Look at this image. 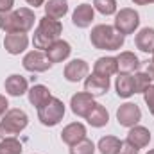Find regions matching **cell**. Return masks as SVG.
Listing matches in <instances>:
<instances>
[{"mask_svg": "<svg viewBox=\"0 0 154 154\" xmlns=\"http://www.w3.org/2000/svg\"><path fill=\"white\" fill-rule=\"evenodd\" d=\"M34 11L29 7H20L16 11L0 13V29L4 32H29L34 27Z\"/></svg>", "mask_w": 154, "mask_h": 154, "instance_id": "1", "label": "cell"}, {"mask_svg": "<svg viewBox=\"0 0 154 154\" xmlns=\"http://www.w3.org/2000/svg\"><path fill=\"white\" fill-rule=\"evenodd\" d=\"M90 41L97 50H120L125 43V36L120 34L113 25H95L91 29Z\"/></svg>", "mask_w": 154, "mask_h": 154, "instance_id": "2", "label": "cell"}, {"mask_svg": "<svg viewBox=\"0 0 154 154\" xmlns=\"http://www.w3.org/2000/svg\"><path fill=\"white\" fill-rule=\"evenodd\" d=\"M63 32V25L59 20L43 16L39 18V23L34 31V38H32V45L38 50H47L56 39H59V34Z\"/></svg>", "mask_w": 154, "mask_h": 154, "instance_id": "3", "label": "cell"}, {"mask_svg": "<svg viewBox=\"0 0 154 154\" xmlns=\"http://www.w3.org/2000/svg\"><path fill=\"white\" fill-rule=\"evenodd\" d=\"M29 124V116L23 109H9L0 120V136L2 138H9V136H16L20 134Z\"/></svg>", "mask_w": 154, "mask_h": 154, "instance_id": "4", "label": "cell"}, {"mask_svg": "<svg viewBox=\"0 0 154 154\" xmlns=\"http://www.w3.org/2000/svg\"><path fill=\"white\" fill-rule=\"evenodd\" d=\"M63 116H65V104L57 97H50L41 108H38V120L47 127L57 125L63 120Z\"/></svg>", "mask_w": 154, "mask_h": 154, "instance_id": "5", "label": "cell"}, {"mask_svg": "<svg viewBox=\"0 0 154 154\" xmlns=\"http://www.w3.org/2000/svg\"><path fill=\"white\" fill-rule=\"evenodd\" d=\"M113 27L124 36L133 34L140 27V14L131 7H124L115 14V25Z\"/></svg>", "mask_w": 154, "mask_h": 154, "instance_id": "6", "label": "cell"}, {"mask_svg": "<svg viewBox=\"0 0 154 154\" xmlns=\"http://www.w3.org/2000/svg\"><path fill=\"white\" fill-rule=\"evenodd\" d=\"M23 68L27 72H32V74H39V72H47L52 63L48 61L47 54L41 52V50H31L23 56V61H22Z\"/></svg>", "mask_w": 154, "mask_h": 154, "instance_id": "7", "label": "cell"}, {"mask_svg": "<svg viewBox=\"0 0 154 154\" xmlns=\"http://www.w3.org/2000/svg\"><path fill=\"white\" fill-rule=\"evenodd\" d=\"M116 120L122 127H133L142 120V111L136 104L125 102L116 109Z\"/></svg>", "mask_w": 154, "mask_h": 154, "instance_id": "8", "label": "cell"}, {"mask_svg": "<svg viewBox=\"0 0 154 154\" xmlns=\"http://www.w3.org/2000/svg\"><path fill=\"white\" fill-rule=\"evenodd\" d=\"M93 106H95L93 95H90L86 91H79L75 95H72V99H70V108H72L74 115L82 116V118H86V115L91 111Z\"/></svg>", "mask_w": 154, "mask_h": 154, "instance_id": "9", "label": "cell"}, {"mask_svg": "<svg viewBox=\"0 0 154 154\" xmlns=\"http://www.w3.org/2000/svg\"><path fill=\"white\" fill-rule=\"evenodd\" d=\"M88 72H90V66L84 59H72L70 63H66L63 74L68 82H79L88 77Z\"/></svg>", "mask_w": 154, "mask_h": 154, "instance_id": "10", "label": "cell"}, {"mask_svg": "<svg viewBox=\"0 0 154 154\" xmlns=\"http://www.w3.org/2000/svg\"><path fill=\"white\" fill-rule=\"evenodd\" d=\"M109 90V77H102L97 74H91L84 79V91L93 97H102Z\"/></svg>", "mask_w": 154, "mask_h": 154, "instance_id": "11", "label": "cell"}, {"mask_svg": "<svg viewBox=\"0 0 154 154\" xmlns=\"http://www.w3.org/2000/svg\"><path fill=\"white\" fill-rule=\"evenodd\" d=\"M29 45V38L25 32H9L4 38V48L11 54V56H18L22 54Z\"/></svg>", "mask_w": 154, "mask_h": 154, "instance_id": "12", "label": "cell"}, {"mask_svg": "<svg viewBox=\"0 0 154 154\" xmlns=\"http://www.w3.org/2000/svg\"><path fill=\"white\" fill-rule=\"evenodd\" d=\"M45 54H47V57H48V61L54 65V63H61V61H65L70 54H72V47H70V43L68 41H65V39H56L47 50H45Z\"/></svg>", "mask_w": 154, "mask_h": 154, "instance_id": "13", "label": "cell"}, {"mask_svg": "<svg viewBox=\"0 0 154 154\" xmlns=\"http://www.w3.org/2000/svg\"><path fill=\"white\" fill-rule=\"evenodd\" d=\"M93 18H95V9H93V5H91V4H81V5L75 7V11H74V14H72V23H74L75 27H79V29H86V27L91 25Z\"/></svg>", "mask_w": 154, "mask_h": 154, "instance_id": "14", "label": "cell"}, {"mask_svg": "<svg viewBox=\"0 0 154 154\" xmlns=\"http://www.w3.org/2000/svg\"><path fill=\"white\" fill-rule=\"evenodd\" d=\"M125 142H129L133 147H136L140 151V149H143V147L149 145V142H151V131L147 127H143V125H133V127H129Z\"/></svg>", "mask_w": 154, "mask_h": 154, "instance_id": "15", "label": "cell"}, {"mask_svg": "<svg viewBox=\"0 0 154 154\" xmlns=\"http://www.w3.org/2000/svg\"><path fill=\"white\" fill-rule=\"evenodd\" d=\"M86 138V127L81 124V122H72L68 124L63 131H61V140L66 143V145H75L81 140Z\"/></svg>", "mask_w": 154, "mask_h": 154, "instance_id": "16", "label": "cell"}, {"mask_svg": "<svg viewBox=\"0 0 154 154\" xmlns=\"http://www.w3.org/2000/svg\"><path fill=\"white\" fill-rule=\"evenodd\" d=\"M5 86V91L11 95V97H22L23 93L29 91V84H27V79L20 74H13L5 79L4 82Z\"/></svg>", "mask_w": 154, "mask_h": 154, "instance_id": "17", "label": "cell"}, {"mask_svg": "<svg viewBox=\"0 0 154 154\" xmlns=\"http://www.w3.org/2000/svg\"><path fill=\"white\" fill-rule=\"evenodd\" d=\"M116 65H118V74H133L140 68V59L136 57L134 52H120L116 56Z\"/></svg>", "mask_w": 154, "mask_h": 154, "instance_id": "18", "label": "cell"}, {"mask_svg": "<svg viewBox=\"0 0 154 154\" xmlns=\"http://www.w3.org/2000/svg\"><path fill=\"white\" fill-rule=\"evenodd\" d=\"M134 45L138 50L149 54L154 52V29L152 27H143L136 36H134Z\"/></svg>", "mask_w": 154, "mask_h": 154, "instance_id": "19", "label": "cell"}, {"mask_svg": "<svg viewBox=\"0 0 154 154\" xmlns=\"http://www.w3.org/2000/svg\"><path fill=\"white\" fill-rule=\"evenodd\" d=\"M118 72V65H116V57H99L93 65V74L102 77H111Z\"/></svg>", "mask_w": 154, "mask_h": 154, "instance_id": "20", "label": "cell"}, {"mask_svg": "<svg viewBox=\"0 0 154 154\" xmlns=\"http://www.w3.org/2000/svg\"><path fill=\"white\" fill-rule=\"evenodd\" d=\"M86 120H88V124L91 127H104L109 122V113H108V109L102 104L95 102V106L91 108V111L86 115Z\"/></svg>", "mask_w": 154, "mask_h": 154, "instance_id": "21", "label": "cell"}, {"mask_svg": "<svg viewBox=\"0 0 154 154\" xmlns=\"http://www.w3.org/2000/svg\"><path fill=\"white\" fill-rule=\"evenodd\" d=\"M115 88H116V95H118L120 99H129L131 95H134L133 75H131V74H118Z\"/></svg>", "mask_w": 154, "mask_h": 154, "instance_id": "22", "label": "cell"}, {"mask_svg": "<svg viewBox=\"0 0 154 154\" xmlns=\"http://www.w3.org/2000/svg\"><path fill=\"white\" fill-rule=\"evenodd\" d=\"M43 7H45V16L54 18V20H61L68 13L66 0H48Z\"/></svg>", "mask_w": 154, "mask_h": 154, "instance_id": "23", "label": "cell"}, {"mask_svg": "<svg viewBox=\"0 0 154 154\" xmlns=\"http://www.w3.org/2000/svg\"><path fill=\"white\" fill-rule=\"evenodd\" d=\"M29 102L34 106V108H41L52 95H50V90L47 88V86H43V84H34L29 91Z\"/></svg>", "mask_w": 154, "mask_h": 154, "instance_id": "24", "label": "cell"}, {"mask_svg": "<svg viewBox=\"0 0 154 154\" xmlns=\"http://www.w3.org/2000/svg\"><path fill=\"white\" fill-rule=\"evenodd\" d=\"M120 147H122V142L116 136H102L97 145L100 154H118Z\"/></svg>", "mask_w": 154, "mask_h": 154, "instance_id": "25", "label": "cell"}, {"mask_svg": "<svg viewBox=\"0 0 154 154\" xmlns=\"http://www.w3.org/2000/svg\"><path fill=\"white\" fill-rule=\"evenodd\" d=\"M22 143L14 138V136H9V138H4L0 142V154H22Z\"/></svg>", "mask_w": 154, "mask_h": 154, "instance_id": "26", "label": "cell"}, {"mask_svg": "<svg viewBox=\"0 0 154 154\" xmlns=\"http://www.w3.org/2000/svg\"><path fill=\"white\" fill-rule=\"evenodd\" d=\"M93 9H97L104 16L115 14L116 13V0H93Z\"/></svg>", "mask_w": 154, "mask_h": 154, "instance_id": "27", "label": "cell"}, {"mask_svg": "<svg viewBox=\"0 0 154 154\" xmlns=\"http://www.w3.org/2000/svg\"><path fill=\"white\" fill-rule=\"evenodd\" d=\"M133 86H134V93H143L151 86V77L145 72H136L133 75Z\"/></svg>", "mask_w": 154, "mask_h": 154, "instance_id": "28", "label": "cell"}, {"mask_svg": "<svg viewBox=\"0 0 154 154\" xmlns=\"http://www.w3.org/2000/svg\"><path fill=\"white\" fill-rule=\"evenodd\" d=\"M70 154H95V143L91 140L84 138L79 143L70 147Z\"/></svg>", "mask_w": 154, "mask_h": 154, "instance_id": "29", "label": "cell"}, {"mask_svg": "<svg viewBox=\"0 0 154 154\" xmlns=\"http://www.w3.org/2000/svg\"><path fill=\"white\" fill-rule=\"evenodd\" d=\"M143 100H145V104L149 106V111H151L152 116H154V84H151V86L143 91Z\"/></svg>", "mask_w": 154, "mask_h": 154, "instance_id": "30", "label": "cell"}, {"mask_svg": "<svg viewBox=\"0 0 154 154\" xmlns=\"http://www.w3.org/2000/svg\"><path fill=\"white\" fill-rule=\"evenodd\" d=\"M140 151L136 147H133L129 142H122V147H120V152L118 154H138Z\"/></svg>", "mask_w": 154, "mask_h": 154, "instance_id": "31", "label": "cell"}, {"mask_svg": "<svg viewBox=\"0 0 154 154\" xmlns=\"http://www.w3.org/2000/svg\"><path fill=\"white\" fill-rule=\"evenodd\" d=\"M14 5V0H0V13H9Z\"/></svg>", "mask_w": 154, "mask_h": 154, "instance_id": "32", "label": "cell"}, {"mask_svg": "<svg viewBox=\"0 0 154 154\" xmlns=\"http://www.w3.org/2000/svg\"><path fill=\"white\" fill-rule=\"evenodd\" d=\"M7 108H9V102H7V99H5L4 95H0V116H4L7 111H9Z\"/></svg>", "mask_w": 154, "mask_h": 154, "instance_id": "33", "label": "cell"}, {"mask_svg": "<svg viewBox=\"0 0 154 154\" xmlns=\"http://www.w3.org/2000/svg\"><path fill=\"white\" fill-rule=\"evenodd\" d=\"M145 74L151 77V79H154V61H149L147 63V72Z\"/></svg>", "mask_w": 154, "mask_h": 154, "instance_id": "34", "label": "cell"}, {"mask_svg": "<svg viewBox=\"0 0 154 154\" xmlns=\"http://www.w3.org/2000/svg\"><path fill=\"white\" fill-rule=\"evenodd\" d=\"M29 5H32V7H39V5H43L45 4V0H25Z\"/></svg>", "mask_w": 154, "mask_h": 154, "instance_id": "35", "label": "cell"}, {"mask_svg": "<svg viewBox=\"0 0 154 154\" xmlns=\"http://www.w3.org/2000/svg\"><path fill=\"white\" fill-rule=\"evenodd\" d=\"M134 2L136 5H149V4H154V0H131Z\"/></svg>", "mask_w": 154, "mask_h": 154, "instance_id": "36", "label": "cell"}, {"mask_svg": "<svg viewBox=\"0 0 154 154\" xmlns=\"http://www.w3.org/2000/svg\"><path fill=\"white\" fill-rule=\"evenodd\" d=\"M147 154H154V149H151V151H149V152H147Z\"/></svg>", "mask_w": 154, "mask_h": 154, "instance_id": "37", "label": "cell"}, {"mask_svg": "<svg viewBox=\"0 0 154 154\" xmlns=\"http://www.w3.org/2000/svg\"><path fill=\"white\" fill-rule=\"evenodd\" d=\"M152 61H154V52H152Z\"/></svg>", "mask_w": 154, "mask_h": 154, "instance_id": "38", "label": "cell"}]
</instances>
